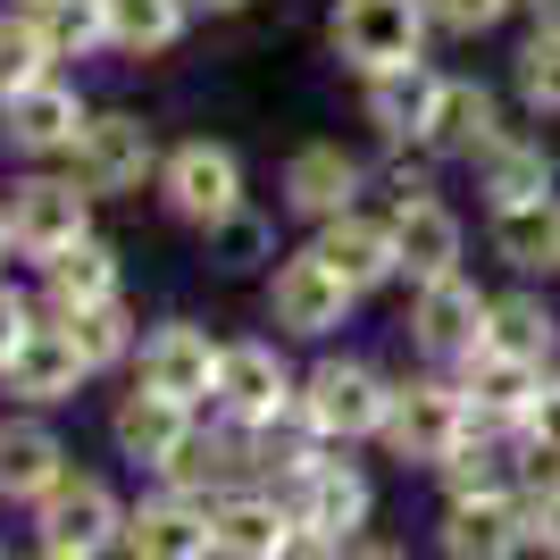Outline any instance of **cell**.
Returning <instances> with one entry per match:
<instances>
[{
  "label": "cell",
  "mask_w": 560,
  "mask_h": 560,
  "mask_svg": "<svg viewBox=\"0 0 560 560\" xmlns=\"http://www.w3.org/2000/svg\"><path fill=\"white\" fill-rule=\"evenodd\" d=\"M502 84L477 68H444V93H435V117H427V160H444V167H468L477 151H486L511 117H502Z\"/></svg>",
  "instance_id": "20"
},
{
  "label": "cell",
  "mask_w": 560,
  "mask_h": 560,
  "mask_svg": "<svg viewBox=\"0 0 560 560\" xmlns=\"http://www.w3.org/2000/svg\"><path fill=\"white\" fill-rule=\"evenodd\" d=\"M369 192H376V160H369V151H351L343 135L293 142L284 167H277V210L293 218V226H327V218L360 210Z\"/></svg>",
  "instance_id": "9"
},
{
  "label": "cell",
  "mask_w": 560,
  "mask_h": 560,
  "mask_svg": "<svg viewBox=\"0 0 560 560\" xmlns=\"http://www.w3.org/2000/svg\"><path fill=\"white\" fill-rule=\"evenodd\" d=\"M218 360H226V335H210L201 318H160V327H142V351L126 376L167 394V401H185V410H210Z\"/></svg>",
  "instance_id": "14"
},
{
  "label": "cell",
  "mask_w": 560,
  "mask_h": 560,
  "mask_svg": "<svg viewBox=\"0 0 560 560\" xmlns=\"http://www.w3.org/2000/svg\"><path fill=\"white\" fill-rule=\"evenodd\" d=\"M210 527H218V560H293V544H302V527H293V511H284L277 486L218 493Z\"/></svg>",
  "instance_id": "25"
},
{
  "label": "cell",
  "mask_w": 560,
  "mask_h": 560,
  "mask_svg": "<svg viewBox=\"0 0 560 560\" xmlns=\"http://www.w3.org/2000/svg\"><path fill=\"white\" fill-rule=\"evenodd\" d=\"M68 435L43 419V410H0V502L34 511L59 477H68Z\"/></svg>",
  "instance_id": "24"
},
{
  "label": "cell",
  "mask_w": 560,
  "mask_h": 560,
  "mask_svg": "<svg viewBox=\"0 0 560 560\" xmlns=\"http://www.w3.org/2000/svg\"><path fill=\"white\" fill-rule=\"evenodd\" d=\"M527 25H544V34H560V0H527Z\"/></svg>",
  "instance_id": "43"
},
{
  "label": "cell",
  "mask_w": 560,
  "mask_h": 560,
  "mask_svg": "<svg viewBox=\"0 0 560 560\" xmlns=\"http://www.w3.org/2000/svg\"><path fill=\"white\" fill-rule=\"evenodd\" d=\"M486 252L502 259L518 284H560V192L486 210Z\"/></svg>",
  "instance_id": "26"
},
{
  "label": "cell",
  "mask_w": 560,
  "mask_h": 560,
  "mask_svg": "<svg viewBox=\"0 0 560 560\" xmlns=\"http://www.w3.org/2000/svg\"><path fill=\"white\" fill-rule=\"evenodd\" d=\"M435 560H527L518 502H444V518H435Z\"/></svg>",
  "instance_id": "31"
},
{
  "label": "cell",
  "mask_w": 560,
  "mask_h": 560,
  "mask_svg": "<svg viewBox=\"0 0 560 560\" xmlns=\"http://www.w3.org/2000/svg\"><path fill=\"white\" fill-rule=\"evenodd\" d=\"M43 277V318H75V310H101V302H117L126 293V252H117L109 234H84L75 252H59L50 268H34Z\"/></svg>",
  "instance_id": "27"
},
{
  "label": "cell",
  "mask_w": 560,
  "mask_h": 560,
  "mask_svg": "<svg viewBox=\"0 0 560 560\" xmlns=\"http://www.w3.org/2000/svg\"><path fill=\"white\" fill-rule=\"evenodd\" d=\"M192 0H101V43H109V59H167V50L192 34Z\"/></svg>",
  "instance_id": "30"
},
{
  "label": "cell",
  "mask_w": 560,
  "mask_h": 560,
  "mask_svg": "<svg viewBox=\"0 0 560 560\" xmlns=\"http://www.w3.org/2000/svg\"><path fill=\"white\" fill-rule=\"evenodd\" d=\"M84 117H93L84 84H75L68 68H43L34 84H18V93L0 101V151L25 160V167H59L68 142L84 135Z\"/></svg>",
  "instance_id": "12"
},
{
  "label": "cell",
  "mask_w": 560,
  "mask_h": 560,
  "mask_svg": "<svg viewBox=\"0 0 560 560\" xmlns=\"http://www.w3.org/2000/svg\"><path fill=\"white\" fill-rule=\"evenodd\" d=\"M151 201H160L176 226L210 234L218 218H234L243 201H252V160H243L226 135H176L160 151V185H151Z\"/></svg>",
  "instance_id": "2"
},
{
  "label": "cell",
  "mask_w": 560,
  "mask_h": 560,
  "mask_svg": "<svg viewBox=\"0 0 560 560\" xmlns=\"http://www.w3.org/2000/svg\"><path fill=\"white\" fill-rule=\"evenodd\" d=\"M527 468H536V444L518 427H468L452 460L435 468V486H444V502H518Z\"/></svg>",
  "instance_id": "18"
},
{
  "label": "cell",
  "mask_w": 560,
  "mask_h": 560,
  "mask_svg": "<svg viewBox=\"0 0 560 560\" xmlns=\"http://www.w3.org/2000/svg\"><path fill=\"white\" fill-rule=\"evenodd\" d=\"M201 252H210L218 277H268L284 259V234H277V210H259V201H243L234 218H218L210 234H201Z\"/></svg>",
  "instance_id": "34"
},
{
  "label": "cell",
  "mask_w": 560,
  "mask_h": 560,
  "mask_svg": "<svg viewBox=\"0 0 560 560\" xmlns=\"http://www.w3.org/2000/svg\"><path fill=\"white\" fill-rule=\"evenodd\" d=\"M126 511H135V502H126L109 477L68 468V477L34 502V544H43V552H75V560H109V552H126Z\"/></svg>",
  "instance_id": "11"
},
{
  "label": "cell",
  "mask_w": 560,
  "mask_h": 560,
  "mask_svg": "<svg viewBox=\"0 0 560 560\" xmlns=\"http://www.w3.org/2000/svg\"><path fill=\"white\" fill-rule=\"evenodd\" d=\"M43 68H50V59L34 50V34H25V25L9 18V9H0V101L18 93V84H34Z\"/></svg>",
  "instance_id": "38"
},
{
  "label": "cell",
  "mask_w": 560,
  "mask_h": 560,
  "mask_svg": "<svg viewBox=\"0 0 560 560\" xmlns=\"http://www.w3.org/2000/svg\"><path fill=\"white\" fill-rule=\"evenodd\" d=\"M0 560H9V552H0Z\"/></svg>",
  "instance_id": "48"
},
{
  "label": "cell",
  "mask_w": 560,
  "mask_h": 560,
  "mask_svg": "<svg viewBox=\"0 0 560 560\" xmlns=\"http://www.w3.org/2000/svg\"><path fill=\"white\" fill-rule=\"evenodd\" d=\"M327 59L351 75V84L435 59L427 0H327Z\"/></svg>",
  "instance_id": "4"
},
{
  "label": "cell",
  "mask_w": 560,
  "mask_h": 560,
  "mask_svg": "<svg viewBox=\"0 0 560 560\" xmlns=\"http://www.w3.org/2000/svg\"><path fill=\"white\" fill-rule=\"evenodd\" d=\"M435 93H444V68H435V59L394 68V75H360V126L376 135V151H427Z\"/></svg>",
  "instance_id": "23"
},
{
  "label": "cell",
  "mask_w": 560,
  "mask_h": 560,
  "mask_svg": "<svg viewBox=\"0 0 560 560\" xmlns=\"http://www.w3.org/2000/svg\"><path fill=\"white\" fill-rule=\"evenodd\" d=\"M518 527H527V552L560 560V460H544V452L518 486Z\"/></svg>",
  "instance_id": "36"
},
{
  "label": "cell",
  "mask_w": 560,
  "mask_h": 560,
  "mask_svg": "<svg viewBox=\"0 0 560 560\" xmlns=\"http://www.w3.org/2000/svg\"><path fill=\"white\" fill-rule=\"evenodd\" d=\"M486 351H511V360H536V369H560V302L552 284H493L486 310Z\"/></svg>",
  "instance_id": "28"
},
{
  "label": "cell",
  "mask_w": 560,
  "mask_h": 560,
  "mask_svg": "<svg viewBox=\"0 0 560 560\" xmlns=\"http://www.w3.org/2000/svg\"><path fill=\"white\" fill-rule=\"evenodd\" d=\"M511 18H527V0H427L435 43H486V34H502Z\"/></svg>",
  "instance_id": "37"
},
{
  "label": "cell",
  "mask_w": 560,
  "mask_h": 560,
  "mask_svg": "<svg viewBox=\"0 0 560 560\" xmlns=\"http://www.w3.org/2000/svg\"><path fill=\"white\" fill-rule=\"evenodd\" d=\"M502 93H511V109L527 117V126H560V34H544V25L518 34Z\"/></svg>",
  "instance_id": "33"
},
{
  "label": "cell",
  "mask_w": 560,
  "mask_h": 560,
  "mask_svg": "<svg viewBox=\"0 0 560 560\" xmlns=\"http://www.w3.org/2000/svg\"><path fill=\"white\" fill-rule=\"evenodd\" d=\"M210 419V410H185V401L151 394V385H126V394L109 401V444L126 468H142L151 486H160L167 468H176V452L192 444V427Z\"/></svg>",
  "instance_id": "17"
},
{
  "label": "cell",
  "mask_w": 560,
  "mask_h": 560,
  "mask_svg": "<svg viewBox=\"0 0 560 560\" xmlns=\"http://www.w3.org/2000/svg\"><path fill=\"white\" fill-rule=\"evenodd\" d=\"M468 192H477V210H511V201H544L560 192V151L544 126H502V135L468 160Z\"/></svg>",
  "instance_id": "16"
},
{
  "label": "cell",
  "mask_w": 560,
  "mask_h": 560,
  "mask_svg": "<svg viewBox=\"0 0 560 560\" xmlns=\"http://www.w3.org/2000/svg\"><path fill=\"white\" fill-rule=\"evenodd\" d=\"M259 302H268V327H277L284 343H310V351H327L335 335L360 318V293L318 259L310 234H302V243H284V259L259 277Z\"/></svg>",
  "instance_id": "6"
},
{
  "label": "cell",
  "mask_w": 560,
  "mask_h": 560,
  "mask_svg": "<svg viewBox=\"0 0 560 560\" xmlns=\"http://www.w3.org/2000/svg\"><path fill=\"white\" fill-rule=\"evenodd\" d=\"M468 427H477V410H468L460 376L435 369V360H419V369L394 376V419H385V444H376V452H385V460H401V468H427V477H435Z\"/></svg>",
  "instance_id": "5"
},
{
  "label": "cell",
  "mask_w": 560,
  "mask_h": 560,
  "mask_svg": "<svg viewBox=\"0 0 560 560\" xmlns=\"http://www.w3.org/2000/svg\"><path fill=\"white\" fill-rule=\"evenodd\" d=\"M9 259H18V252H9V226H0V277H9Z\"/></svg>",
  "instance_id": "45"
},
{
  "label": "cell",
  "mask_w": 560,
  "mask_h": 560,
  "mask_svg": "<svg viewBox=\"0 0 560 560\" xmlns=\"http://www.w3.org/2000/svg\"><path fill=\"white\" fill-rule=\"evenodd\" d=\"M277 493H284V511H293V527H302L310 544H335V552L376 527V477L335 444H310Z\"/></svg>",
  "instance_id": "3"
},
{
  "label": "cell",
  "mask_w": 560,
  "mask_h": 560,
  "mask_svg": "<svg viewBox=\"0 0 560 560\" xmlns=\"http://www.w3.org/2000/svg\"><path fill=\"white\" fill-rule=\"evenodd\" d=\"M59 327H68L75 351L93 360V376L135 369V351H142V318H135V302H126V293H117V302H101V310H75V318H59Z\"/></svg>",
  "instance_id": "35"
},
{
  "label": "cell",
  "mask_w": 560,
  "mask_h": 560,
  "mask_svg": "<svg viewBox=\"0 0 560 560\" xmlns=\"http://www.w3.org/2000/svg\"><path fill=\"white\" fill-rule=\"evenodd\" d=\"M93 192L75 185L68 167H18L9 176V192H0V226H9V252L18 259H34V268H50L59 252H75L84 234H101L93 226Z\"/></svg>",
  "instance_id": "7"
},
{
  "label": "cell",
  "mask_w": 560,
  "mask_h": 560,
  "mask_svg": "<svg viewBox=\"0 0 560 560\" xmlns=\"http://www.w3.org/2000/svg\"><path fill=\"white\" fill-rule=\"evenodd\" d=\"M452 376H460V394H468V410H477V427H527V410H536V394H544V376H552V369L477 343Z\"/></svg>",
  "instance_id": "29"
},
{
  "label": "cell",
  "mask_w": 560,
  "mask_h": 560,
  "mask_svg": "<svg viewBox=\"0 0 560 560\" xmlns=\"http://www.w3.org/2000/svg\"><path fill=\"white\" fill-rule=\"evenodd\" d=\"M335 560H419V552H410V544H394V536H376V527H369V536H360V544H343Z\"/></svg>",
  "instance_id": "42"
},
{
  "label": "cell",
  "mask_w": 560,
  "mask_h": 560,
  "mask_svg": "<svg viewBox=\"0 0 560 560\" xmlns=\"http://www.w3.org/2000/svg\"><path fill=\"white\" fill-rule=\"evenodd\" d=\"M302 401V369L284 335H226V360H218V394H210V419L234 427H284Z\"/></svg>",
  "instance_id": "10"
},
{
  "label": "cell",
  "mask_w": 560,
  "mask_h": 560,
  "mask_svg": "<svg viewBox=\"0 0 560 560\" xmlns=\"http://www.w3.org/2000/svg\"><path fill=\"white\" fill-rule=\"evenodd\" d=\"M93 385V360L75 351V335L59 327V318H34V335H25L18 351H9V369H0V394L18 401V410H59V401H75Z\"/></svg>",
  "instance_id": "21"
},
{
  "label": "cell",
  "mask_w": 560,
  "mask_h": 560,
  "mask_svg": "<svg viewBox=\"0 0 560 560\" xmlns=\"http://www.w3.org/2000/svg\"><path fill=\"white\" fill-rule=\"evenodd\" d=\"M201 18H243V9H259V0H192Z\"/></svg>",
  "instance_id": "44"
},
{
  "label": "cell",
  "mask_w": 560,
  "mask_h": 560,
  "mask_svg": "<svg viewBox=\"0 0 560 560\" xmlns=\"http://www.w3.org/2000/svg\"><path fill=\"white\" fill-rule=\"evenodd\" d=\"M126 560H218L210 502L185 486H151L126 511Z\"/></svg>",
  "instance_id": "22"
},
{
  "label": "cell",
  "mask_w": 560,
  "mask_h": 560,
  "mask_svg": "<svg viewBox=\"0 0 560 560\" xmlns=\"http://www.w3.org/2000/svg\"><path fill=\"white\" fill-rule=\"evenodd\" d=\"M34 318H43V302H34L25 284H9V277H0V369H9V351H18L25 335H34Z\"/></svg>",
  "instance_id": "40"
},
{
  "label": "cell",
  "mask_w": 560,
  "mask_h": 560,
  "mask_svg": "<svg viewBox=\"0 0 560 560\" xmlns=\"http://www.w3.org/2000/svg\"><path fill=\"white\" fill-rule=\"evenodd\" d=\"M385 218H394L401 284H435V277H460V268H468V210L444 201V185L385 201Z\"/></svg>",
  "instance_id": "15"
},
{
  "label": "cell",
  "mask_w": 560,
  "mask_h": 560,
  "mask_svg": "<svg viewBox=\"0 0 560 560\" xmlns=\"http://www.w3.org/2000/svg\"><path fill=\"white\" fill-rule=\"evenodd\" d=\"M435 167H444V160H427V151H376V192H385V201H401V192H435Z\"/></svg>",
  "instance_id": "39"
},
{
  "label": "cell",
  "mask_w": 560,
  "mask_h": 560,
  "mask_svg": "<svg viewBox=\"0 0 560 560\" xmlns=\"http://www.w3.org/2000/svg\"><path fill=\"white\" fill-rule=\"evenodd\" d=\"M518 435H527L544 460H560V369L544 376V394H536V410H527V427H518Z\"/></svg>",
  "instance_id": "41"
},
{
  "label": "cell",
  "mask_w": 560,
  "mask_h": 560,
  "mask_svg": "<svg viewBox=\"0 0 560 560\" xmlns=\"http://www.w3.org/2000/svg\"><path fill=\"white\" fill-rule=\"evenodd\" d=\"M0 9H34V0H0Z\"/></svg>",
  "instance_id": "47"
},
{
  "label": "cell",
  "mask_w": 560,
  "mask_h": 560,
  "mask_svg": "<svg viewBox=\"0 0 560 560\" xmlns=\"http://www.w3.org/2000/svg\"><path fill=\"white\" fill-rule=\"evenodd\" d=\"M310 444H335V452H369L385 444V419H394V369L369 360V351H318L302 369V401H293Z\"/></svg>",
  "instance_id": "1"
},
{
  "label": "cell",
  "mask_w": 560,
  "mask_h": 560,
  "mask_svg": "<svg viewBox=\"0 0 560 560\" xmlns=\"http://www.w3.org/2000/svg\"><path fill=\"white\" fill-rule=\"evenodd\" d=\"M160 151L167 142H160V126L142 109H93L59 167H68L93 201H142V192L160 185Z\"/></svg>",
  "instance_id": "8"
},
{
  "label": "cell",
  "mask_w": 560,
  "mask_h": 560,
  "mask_svg": "<svg viewBox=\"0 0 560 560\" xmlns=\"http://www.w3.org/2000/svg\"><path fill=\"white\" fill-rule=\"evenodd\" d=\"M34 560H75V552H43V544H34Z\"/></svg>",
  "instance_id": "46"
},
{
  "label": "cell",
  "mask_w": 560,
  "mask_h": 560,
  "mask_svg": "<svg viewBox=\"0 0 560 560\" xmlns=\"http://www.w3.org/2000/svg\"><path fill=\"white\" fill-rule=\"evenodd\" d=\"M9 18L34 34L50 68H75V59H109L101 43V0H34V9H9Z\"/></svg>",
  "instance_id": "32"
},
{
  "label": "cell",
  "mask_w": 560,
  "mask_h": 560,
  "mask_svg": "<svg viewBox=\"0 0 560 560\" xmlns=\"http://www.w3.org/2000/svg\"><path fill=\"white\" fill-rule=\"evenodd\" d=\"M486 310H493V284H477V268H460V277L410 284V302H401V335H410L419 360L460 369L468 351L486 343Z\"/></svg>",
  "instance_id": "13"
},
{
  "label": "cell",
  "mask_w": 560,
  "mask_h": 560,
  "mask_svg": "<svg viewBox=\"0 0 560 560\" xmlns=\"http://www.w3.org/2000/svg\"><path fill=\"white\" fill-rule=\"evenodd\" d=\"M310 243H318V259H327L360 302H376L385 284H401V252H394V218H385V201H360V210L310 226Z\"/></svg>",
  "instance_id": "19"
}]
</instances>
